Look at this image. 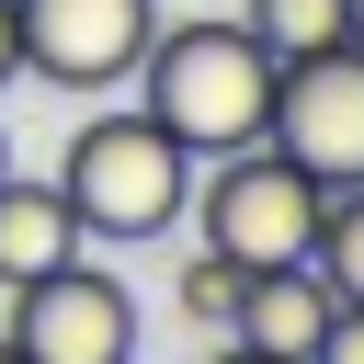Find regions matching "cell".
<instances>
[{"label":"cell","mask_w":364,"mask_h":364,"mask_svg":"<svg viewBox=\"0 0 364 364\" xmlns=\"http://www.w3.org/2000/svg\"><path fill=\"white\" fill-rule=\"evenodd\" d=\"M136 102H148L193 159H216V148H250V136H262V114H273V57H262L250 23H159L148 57H136Z\"/></svg>","instance_id":"obj_1"},{"label":"cell","mask_w":364,"mask_h":364,"mask_svg":"<svg viewBox=\"0 0 364 364\" xmlns=\"http://www.w3.org/2000/svg\"><path fill=\"white\" fill-rule=\"evenodd\" d=\"M57 193L80 205V239H159L193 193V148L148 114V102H102L68 159H57Z\"/></svg>","instance_id":"obj_2"},{"label":"cell","mask_w":364,"mask_h":364,"mask_svg":"<svg viewBox=\"0 0 364 364\" xmlns=\"http://www.w3.org/2000/svg\"><path fill=\"white\" fill-rule=\"evenodd\" d=\"M193 205V228H205V250L216 262H239V273H273V262H307V239H318V182L273 148V136H250V148H216V171L182 193Z\"/></svg>","instance_id":"obj_3"},{"label":"cell","mask_w":364,"mask_h":364,"mask_svg":"<svg viewBox=\"0 0 364 364\" xmlns=\"http://www.w3.org/2000/svg\"><path fill=\"white\" fill-rule=\"evenodd\" d=\"M262 136H273L318 193L364 182V46L341 34V46H318V57H284V68H273V114H262Z\"/></svg>","instance_id":"obj_4"},{"label":"cell","mask_w":364,"mask_h":364,"mask_svg":"<svg viewBox=\"0 0 364 364\" xmlns=\"http://www.w3.org/2000/svg\"><path fill=\"white\" fill-rule=\"evenodd\" d=\"M148 34H159V0H11L23 80H57V91H125Z\"/></svg>","instance_id":"obj_5"},{"label":"cell","mask_w":364,"mask_h":364,"mask_svg":"<svg viewBox=\"0 0 364 364\" xmlns=\"http://www.w3.org/2000/svg\"><path fill=\"white\" fill-rule=\"evenodd\" d=\"M23 364H125L136 353V296L102 273V262H57L34 284H11V330H0Z\"/></svg>","instance_id":"obj_6"},{"label":"cell","mask_w":364,"mask_h":364,"mask_svg":"<svg viewBox=\"0 0 364 364\" xmlns=\"http://www.w3.org/2000/svg\"><path fill=\"white\" fill-rule=\"evenodd\" d=\"M330 284H318V262H273V273H250L239 284V318H228V341H250V353H273V364H307L318 353V330H330Z\"/></svg>","instance_id":"obj_7"},{"label":"cell","mask_w":364,"mask_h":364,"mask_svg":"<svg viewBox=\"0 0 364 364\" xmlns=\"http://www.w3.org/2000/svg\"><path fill=\"white\" fill-rule=\"evenodd\" d=\"M80 250V205L57 193V182H23V171H0V284H34V273H57Z\"/></svg>","instance_id":"obj_8"},{"label":"cell","mask_w":364,"mask_h":364,"mask_svg":"<svg viewBox=\"0 0 364 364\" xmlns=\"http://www.w3.org/2000/svg\"><path fill=\"white\" fill-rule=\"evenodd\" d=\"M239 23L262 34V57L284 68V57H318V46H341L353 34V11L341 0H239Z\"/></svg>","instance_id":"obj_9"},{"label":"cell","mask_w":364,"mask_h":364,"mask_svg":"<svg viewBox=\"0 0 364 364\" xmlns=\"http://www.w3.org/2000/svg\"><path fill=\"white\" fill-rule=\"evenodd\" d=\"M307 262H318V284H330V296H364V182H341V193L318 205Z\"/></svg>","instance_id":"obj_10"},{"label":"cell","mask_w":364,"mask_h":364,"mask_svg":"<svg viewBox=\"0 0 364 364\" xmlns=\"http://www.w3.org/2000/svg\"><path fill=\"white\" fill-rule=\"evenodd\" d=\"M239 284H250L239 262H216V250H193V262H182V318H205V330L228 341V318H239Z\"/></svg>","instance_id":"obj_11"},{"label":"cell","mask_w":364,"mask_h":364,"mask_svg":"<svg viewBox=\"0 0 364 364\" xmlns=\"http://www.w3.org/2000/svg\"><path fill=\"white\" fill-rule=\"evenodd\" d=\"M307 364H364V296H341L330 307V330H318V353Z\"/></svg>","instance_id":"obj_12"},{"label":"cell","mask_w":364,"mask_h":364,"mask_svg":"<svg viewBox=\"0 0 364 364\" xmlns=\"http://www.w3.org/2000/svg\"><path fill=\"white\" fill-rule=\"evenodd\" d=\"M11 68H23V46H11V0H0V80H11Z\"/></svg>","instance_id":"obj_13"},{"label":"cell","mask_w":364,"mask_h":364,"mask_svg":"<svg viewBox=\"0 0 364 364\" xmlns=\"http://www.w3.org/2000/svg\"><path fill=\"white\" fill-rule=\"evenodd\" d=\"M216 364H273V353H250V341H216Z\"/></svg>","instance_id":"obj_14"},{"label":"cell","mask_w":364,"mask_h":364,"mask_svg":"<svg viewBox=\"0 0 364 364\" xmlns=\"http://www.w3.org/2000/svg\"><path fill=\"white\" fill-rule=\"evenodd\" d=\"M341 11H353V46H364V0H341Z\"/></svg>","instance_id":"obj_15"},{"label":"cell","mask_w":364,"mask_h":364,"mask_svg":"<svg viewBox=\"0 0 364 364\" xmlns=\"http://www.w3.org/2000/svg\"><path fill=\"white\" fill-rule=\"evenodd\" d=\"M0 364H23V353H11V341H0Z\"/></svg>","instance_id":"obj_16"},{"label":"cell","mask_w":364,"mask_h":364,"mask_svg":"<svg viewBox=\"0 0 364 364\" xmlns=\"http://www.w3.org/2000/svg\"><path fill=\"white\" fill-rule=\"evenodd\" d=\"M0 171H11V148H0Z\"/></svg>","instance_id":"obj_17"},{"label":"cell","mask_w":364,"mask_h":364,"mask_svg":"<svg viewBox=\"0 0 364 364\" xmlns=\"http://www.w3.org/2000/svg\"><path fill=\"white\" fill-rule=\"evenodd\" d=\"M125 364H136V353H125Z\"/></svg>","instance_id":"obj_18"}]
</instances>
